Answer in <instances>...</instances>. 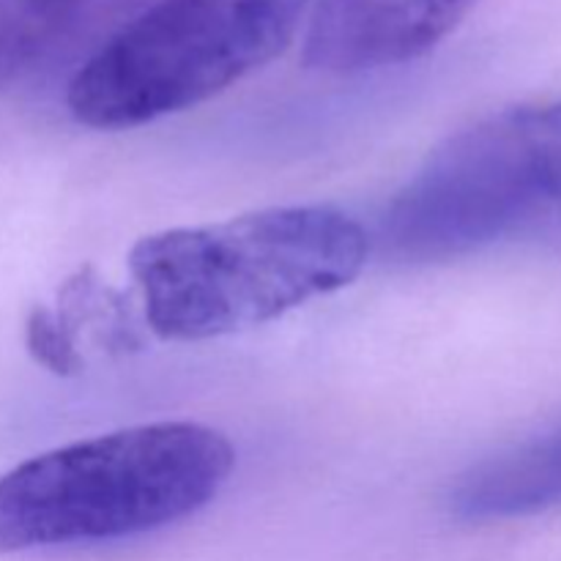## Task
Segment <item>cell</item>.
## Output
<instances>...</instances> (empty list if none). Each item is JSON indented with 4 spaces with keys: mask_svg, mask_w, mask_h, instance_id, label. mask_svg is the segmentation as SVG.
<instances>
[{
    "mask_svg": "<svg viewBox=\"0 0 561 561\" xmlns=\"http://www.w3.org/2000/svg\"><path fill=\"white\" fill-rule=\"evenodd\" d=\"M370 236L332 206H283L137 241L129 272L157 337L201 343L277 321L354 283Z\"/></svg>",
    "mask_w": 561,
    "mask_h": 561,
    "instance_id": "cell-1",
    "label": "cell"
},
{
    "mask_svg": "<svg viewBox=\"0 0 561 561\" xmlns=\"http://www.w3.org/2000/svg\"><path fill=\"white\" fill-rule=\"evenodd\" d=\"M201 422H151L49 449L0 474V557L146 535L195 515L233 471Z\"/></svg>",
    "mask_w": 561,
    "mask_h": 561,
    "instance_id": "cell-2",
    "label": "cell"
},
{
    "mask_svg": "<svg viewBox=\"0 0 561 561\" xmlns=\"http://www.w3.org/2000/svg\"><path fill=\"white\" fill-rule=\"evenodd\" d=\"M312 0H157L71 77L91 129H131L197 107L290 47Z\"/></svg>",
    "mask_w": 561,
    "mask_h": 561,
    "instance_id": "cell-3",
    "label": "cell"
},
{
    "mask_svg": "<svg viewBox=\"0 0 561 561\" xmlns=\"http://www.w3.org/2000/svg\"><path fill=\"white\" fill-rule=\"evenodd\" d=\"M561 208V99L455 131L392 197L381 247L403 263L469 255Z\"/></svg>",
    "mask_w": 561,
    "mask_h": 561,
    "instance_id": "cell-4",
    "label": "cell"
},
{
    "mask_svg": "<svg viewBox=\"0 0 561 561\" xmlns=\"http://www.w3.org/2000/svg\"><path fill=\"white\" fill-rule=\"evenodd\" d=\"M477 0H312L305 66L327 75L403 66L436 49Z\"/></svg>",
    "mask_w": 561,
    "mask_h": 561,
    "instance_id": "cell-5",
    "label": "cell"
},
{
    "mask_svg": "<svg viewBox=\"0 0 561 561\" xmlns=\"http://www.w3.org/2000/svg\"><path fill=\"white\" fill-rule=\"evenodd\" d=\"M561 504V427L471 466L449 507L460 520H507Z\"/></svg>",
    "mask_w": 561,
    "mask_h": 561,
    "instance_id": "cell-6",
    "label": "cell"
},
{
    "mask_svg": "<svg viewBox=\"0 0 561 561\" xmlns=\"http://www.w3.org/2000/svg\"><path fill=\"white\" fill-rule=\"evenodd\" d=\"M118 0H0V93L69 53Z\"/></svg>",
    "mask_w": 561,
    "mask_h": 561,
    "instance_id": "cell-7",
    "label": "cell"
},
{
    "mask_svg": "<svg viewBox=\"0 0 561 561\" xmlns=\"http://www.w3.org/2000/svg\"><path fill=\"white\" fill-rule=\"evenodd\" d=\"M27 348L36 356V362H42L44 367H49L53 373H75L80 370L82 359L75 348V334L71 327L53 310H33L27 318Z\"/></svg>",
    "mask_w": 561,
    "mask_h": 561,
    "instance_id": "cell-8",
    "label": "cell"
}]
</instances>
